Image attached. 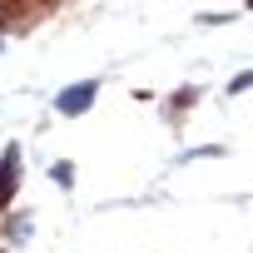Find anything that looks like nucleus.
<instances>
[{
  "label": "nucleus",
  "mask_w": 253,
  "mask_h": 253,
  "mask_svg": "<svg viewBox=\"0 0 253 253\" xmlns=\"http://www.w3.org/2000/svg\"><path fill=\"white\" fill-rule=\"evenodd\" d=\"M15 164H20V154H15V149H5V169H0V204L15 194Z\"/></svg>",
  "instance_id": "nucleus-2"
},
{
  "label": "nucleus",
  "mask_w": 253,
  "mask_h": 253,
  "mask_svg": "<svg viewBox=\"0 0 253 253\" xmlns=\"http://www.w3.org/2000/svg\"><path fill=\"white\" fill-rule=\"evenodd\" d=\"M89 99H94V84H70L60 94V114H80V109H89Z\"/></svg>",
  "instance_id": "nucleus-1"
}]
</instances>
